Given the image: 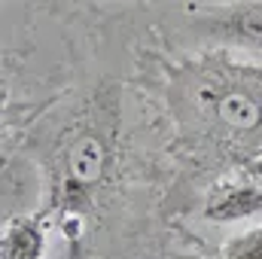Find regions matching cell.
Instances as JSON below:
<instances>
[{
  "mask_svg": "<svg viewBox=\"0 0 262 259\" xmlns=\"http://www.w3.org/2000/svg\"><path fill=\"white\" fill-rule=\"evenodd\" d=\"M195 104L229 134H262V73L250 67H204Z\"/></svg>",
  "mask_w": 262,
  "mask_h": 259,
  "instance_id": "cell-1",
  "label": "cell"
},
{
  "mask_svg": "<svg viewBox=\"0 0 262 259\" xmlns=\"http://www.w3.org/2000/svg\"><path fill=\"white\" fill-rule=\"evenodd\" d=\"M192 31L201 40L262 49V0H238V3L213 6L195 15Z\"/></svg>",
  "mask_w": 262,
  "mask_h": 259,
  "instance_id": "cell-2",
  "label": "cell"
},
{
  "mask_svg": "<svg viewBox=\"0 0 262 259\" xmlns=\"http://www.w3.org/2000/svg\"><path fill=\"white\" fill-rule=\"evenodd\" d=\"M262 213V189L250 183H232V186H220L216 192L207 198L204 204V217L210 223H241Z\"/></svg>",
  "mask_w": 262,
  "mask_h": 259,
  "instance_id": "cell-3",
  "label": "cell"
},
{
  "mask_svg": "<svg viewBox=\"0 0 262 259\" xmlns=\"http://www.w3.org/2000/svg\"><path fill=\"white\" fill-rule=\"evenodd\" d=\"M46 256V229L37 217H12L3 226L0 259H43Z\"/></svg>",
  "mask_w": 262,
  "mask_h": 259,
  "instance_id": "cell-4",
  "label": "cell"
},
{
  "mask_svg": "<svg viewBox=\"0 0 262 259\" xmlns=\"http://www.w3.org/2000/svg\"><path fill=\"white\" fill-rule=\"evenodd\" d=\"M223 259H262V223L232 235L223 244Z\"/></svg>",
  "mask_w": 262,
  "mask_h": 259,
  "instance_id": "cell-5",
  "label": "cell"
},
{
  "mask_svg": "<svg viewBox=\"0 0 262 259\" xmlns=\"http://www.w3.org/2000/svg\"><path fill=\"white\" fill-rule=\"evenodd\" d=\"M174 259H201V256H189V253H177Z\"/></svg>",
  "mask_w": 262,
  "mask_h": 259,
  "instance_id": "cell-6",
  "label": "cell"
}]
</instances>
